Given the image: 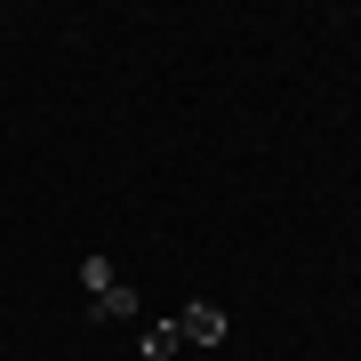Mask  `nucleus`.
<instances>
[{
    "instance_id": "f257e3e1",
    "label": "nucleus",
    "mask_w": 361,
    "mask_h": 361,
    "mask_svg": "<svg viewBox=\"0 0 361 361\" xmlns=\"http://www.w3.org/2000/svg\"><path fill=\"white\" fill-rule=\"evenodd\" d=\"M129 313H137V281H113L89 297V322H129Z\"/></svg>"
},
{
    "instance_id": "f03ea898",
    "label": "nucleus",
    "mask_w": 361,
    "mask_h": 361,
    "mask_svg": "<svg viewBox=\"0 0 361 361\" xmlns=\"http://www.w3.org/2000/svg\"><path fill=\"white\" fill-rule=\"evenodd\" d=\"M177 329L193 337V345H217V337H225V305H185V313H177Z\"/></svg>"
},
{
    "instance_id": "7ed1b4c3",
    "label": "nucleus",
    "mask_w": 361,
    "mask_h": 361,
    "mask_svg": "<svg viewBox=\"0 0 361 361\" xmlns=\"http://www.w3.org/2000/svg\"><path fill=\"white\" fill-rule=\"evenodd\" d=\"M177 345H185V329H177V322H153V329H145V345H137V353H145V361H169Z\"/></svg>"
},
{
    "instance_id": "20e7f679",
    "label": "nucleus",
    "mask_w": 361,
    "mask_h": 361,
    "mask_svg": "<svg viewBox=\"0 0 361 361\" xmlns=\"http://www.w3.org/2000/svg\"><path fill=\"white\" fill-rule=\"evenodd\" d=\"M80 281H89V297H97V289H113V265H104V257H80Z\"/></svg>"
}]
</instances>
